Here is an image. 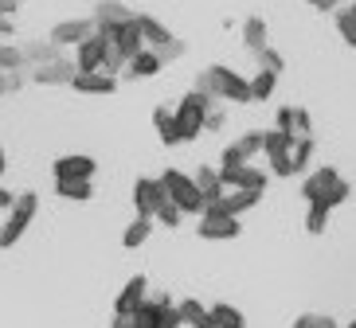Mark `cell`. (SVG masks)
Returning a JSON list of instances; mask_svg holds the SVG:
<instances>
[{
    "instance_id": "19",
    "label": "cell",
    "mask_w": 356,
    "mask_h": 328,
    "mask_svg": "<svg viewBox=\"0 0 356 328\" xmlns=\"http://www.w3.org/2000/svg\"><path fill=\"white\" fill-rule=\"evenodd\" d=\"M259 200H262V191H243V188H231L227 196L220 200V207L231 215V219H239V215H247V212H251V207H254Z\"/></svg>"
},
{
    "instance_id": "17",
    "label": "cell",
    "mask_w": 356,
    "mask_h": 328,
    "mask_svg": "<svg viewBox=\"0 0 356 328\" xmlns=\"http://www.w3.org/2000/svg\"><path fill=\"white\" fill-rule=\"evenodd\" d=\"M192 180H196V191H200V200H204V207H208V203H220L223 196H227V188H223V180H220V169H200Z\"/></svg>"
},
{
    "instance_id": "28",
    "label": "cell",
    "mask_w": 356,
    "mask_h": 328,
    "mask_svg": "<svg viewBox=\"0 0 356 328\" xmlns=\"http://www.w3.org/2000/svg\"><path fill=\"white\" fill-rule=\"evenodd\" d=\"M247 83H251V102H266V98H274L278 74L274 71H254V78H247Z\"/></svg>"
},
{
    "instance_id": "44",
    "label": "cell",
    "mask_w": 356,
    "mask_h": 328,
    "mask_svg": "<svg viewBox=\"0 0 356 328\" xmlns=\"http://www.w3.org/2000/svg\"><path fill=\"white\" fill-rule=\"evenodd\" d=\"M12 35H16V24L8 16H0V40H12Z\"/></svg>"
},
{
    "instance_id": "13",
    "label": "cell",
    "mask_w": 356,
    "mask_h": 328,
    "mask_svg": "<svg viewBox=\"0 0 356 328\" xmlns=\"http://www.w3.org/2000/svg\"><path fill=\"white\" fill-rule=\"evenodd\" d=\"M145 297H149V277L145 274H134L126 286H122V293H118L114 313H137V309L145 305Z\"/></svg>"
},
{
    "instance_id": "14",
    "label": "cell",
    "mask_w": 356,
    "mask_h": 328,
    "mask_svg": "<svg viewBox=\"0 0 356 328\" xmlns=\"http://www.w3.org/2000/svg\"><path fill=\"white\" fill-rule=\"evenodd\" d=\"M71 86L79 90V94H95V98H102V94H114V90H118V78H114V74H106V71H86V74L74 71Z\"/></svg>"
},
{
    "instance_id": "34",
    "label": "cell",
    "mask_w": 356,
    "mask_h": 328,
    "mask_svg": "<svg viewBox=\"0 0 356 328\" xmlns=\"http://www.w3.org/2000/svg\"><path fill=\"white\" fill-rule=\"evenodd\" d=\"M24 67V51L20 47H12V43H0V71L12 74V71H20Z\"/></svg>"
},
{
    "instance_id": "46",
    "label": "cell",
    "mask_w": 356,
    "mask_h": 328,
    "mask_svg": "<svg viewBox=\"0 0 356 328\" xmlns=\"http://www.w3.org/2000/svg\"><path fill=\"white\" fill-rule=\"evenodd\" d=\"M16 8H20V0H0V16H16Z\"/></svg>"
},
{
    "instance_id": "51",
    "label": "cell",
    "mask_w": 356,
    "mask_h": 328,
    "mask_svg": "<svg viewBox=\"0 0 356 328\" xmlns=\"http://www.w3.org/2000/svg\"><path fill=\"white\" fill-rule=\"evenodd\" d=\"M4 94H8V90H4V71H0V98H4Z\"/></svg>"
},
{
    "instance_id": "5",
    "label": "cell",
    "mask_w": 356,
    "mask_h": 328,
    "mask_svg": "<svg viewBox=\"0 0 356 328\" xmlns=\"http://www.w3.org/2000/svg\"><path fill=\"white\" fill-rule=\"evenodd\" d=\"M106 47H110V35L95 32L86 35L79 47H74V71L86 74V71H102V59H106Z\"/></svg>"
},
{
    "instance_id": "47",
    "label": "cell",
    "mask_w": 356,
    "mask_h": 328,
    "mask_svg": "<svg viewBox=\"0 0 356 328\" xmlns=\"http://www.w3.org/2000/svg\"><path fill=\"white\" fill-rule=\"evenodd\" d=\"M314 8L317 12H337L341 8V0H314Z\"/></svg>"
},
{
    "instance_id": "23",
    "label": "cell",
    "mask_w": 356,
    "mask_h": 328,
    "mask_svg": "<svg viewBox=\"0 0 356 328\" xmlns=\"http://www.w3.org/2000/svg\"><path fill=\"white\" fill-rule=\"evenodd\" d=\"M153 129H157V137L165 145H180V133H177V114L168 106H157L153 110Z\"/></svg>"
},
{
    "instance_id": "1",
    "label": "cell",
    "mask_w": 356,
    "mask_h": 328,
    "mask_svg": "<svg viewBox=\"0 0 356 328\" xmlns=\"http://www.w3.org/2000/svg\"><path fill=\"white\" fill-rule=\"evenodd\" d=\"M192 90H200V94L211 98V102H239V106L251 102V83H247L239 71H231V67H223V63H211L208 71H200Z\"/></svg>"
},
{
    "instance_id": "4",
    "label": "cell",
    "mask_w": 356,
    "mask_h": 328,
    "mask_svg": "<svg viewBox=\"0 0 356 328\" xmlns=\"http://www.w3.org/2000/svg\"><path fill=\"white\" fill-rule=\"evenodd\" d=\"M216 106L211 98H204L200 90H188V94L180 98V106L172 110L177 114V133H180V145H188V141H196L200 133H204V114Z\"/></svg>"
},
{
    "instance_id": "31",
    "label": "cell",
    "mask_w": 356,
    "mask_h": 328,
    "mask_svg": "<svg viewBox=\"0 0 356 328\" xmlns=\"http://www.w3.org/2000/svg\"><path fill=\"white\" fill-rule=\"evenodd\" d=\"M254 63H259V71H274V74H282V71H286V59H282L278 51H274L270 43L254 51Z\"/></svg>"
},
{
    "instance_id": "52",
    "label": "cell",
    "mask_w": 356,
    "mask_h": 328,
    "mask_svg": "<svg viewBox=\"0 0 356 328\" xmlns=\"http://www.w3.org/2000/svg\"><path fill=\"white\" fill-rule=\"evenodd\" d=\"M348 8H353V16H356V4H348Z\"/></svg>"
},
{
    "instance_id": "8",
    "label": "cell",
    "mask_w": 356,
    "mask_h": 328,
    "mask_svg": "<svg viewBox=\"0 0 356 328\" xmlns=\"http://www.w3.org/2000/svg\"><path fill=\"white\" fill-rule=\"evenodd\" d=\"M51 172H55V180H90V176L98 172V160L86 157V153H71V157L55 160Z\"/></svg>"
},
{
    "instance_id": "20",
    "label": "cell",
    "mask_w": 356,
    "mask_h": 328,
    "mask_svg": "<svg viewBox=\"0 0 356 328\" xmlns=\"http://www.w3.org/2000/svg\"><path fill=\"white\" fill-rule=\"evenodd\" d=\"M161 67H165V63H161V55L153 51V47H145V51H137L134 59L126 63V74H129V78H153Z\"/></svg>"
},
{
    "instance_id": "30",
    "label": "cell",
    "mask_w": 356,
    "mask_h": 328,
    "mask_svg": "<svg viewBox=\"0 0 356 328\" xmlns=\"http://www.w3.org/2000/svg\"><path fill=\"white\" fill-rule=\"evenodd\" d=\"M314 133L309 137H293V148H290V157H293V172H305L309 169V160H314Z\"/></svg>"
},
{
    "instance_id": "32",
    "label": "cell",
    "mask_w": 356,
    "mask_h": 328,
    "mask_svg": "<svg viewBox=\"0 0 356 328\" xmlns=\"http://www.w3.org/2000/svg\"><path fill=\"white\" fill-rule=\"evenodd\" d=\"M157 328H184L180 325V313H177V301L172 297H161V309H157Z\"/></svg>"
},
{
    "instance_id": "29",
    "label": "cell",
    "mask_w": 356,
    "mask_h": 328,
    "mask_svg": "<svg viewBox=\"0 0 356 328\" xmlns=\"http://www.w3.org/2000/svg\"><path fill=\"white\" fill-rule=\"evenodd\" d=\"M329 219H333V207H325L321 200L309 203V212H305V231H309V234H325Z\"/></svg>"
},
{
    "instance_id": "48",
    "label": "cell",
    "mask_w": 356,
    "mask_h": 328,
    "mask_svg": "<svg viewBox=\"0 0 356 328\" xmlns=\"http://www.w3.org/2000/svg\"><path fill=\"white\" fill-rule=\"evenodd\" d=\"M12 200H16V196H12L8 188H0V212H8V207H12Z\"/></svg>"
},
{
    "instance_id": "53",
    "label": "cell",
    "mask_w": 356,
    "mask_h": 328,
    "mask_svg": "<svg viewBox=\"0 0 356 328\" xmlns=\"http://www.w3.org/2000/svg\"><path fill=\"white\" fill-rule=\"evenodd\" d=\"M345 328H356V320H353V325H345Z\"/></svg>"
},
{
    "instance_id": "43",
    "label": "cell",
    "mask_w": 356,
    "mask_h": 328,
    "mask_svg": "<svg viewBox=\"0 0 356 328\" xmlns=\"http://www.w3.org/2000/svg\"><path fill=\"white\" fill-rule=\"evenodd\" d=\"M4 90H8V94H16V90H24V74H20V71L4 74Z\"/></svg>"
},
{
    "instance_id": "27",
    "label": "cell",
    "mask_w": 356,
    "mask_h": 328,
    "mask_svg": "<svg viewBox=\"0 0 356 328\" xmlns=\"http://www.w3.org/2000/svg\"><path fill=\"white\" fill-rule=\"evenodd\" d=\"M243 43H247V51H259V47H266V20L262 16H247L243 20Z\"/></svg>"
},
{
    "instance_id": "45",
    "label": "cell",
    "mask_w": 356,
    "mask_h": 328,
    "mask_svg": "<svg viewBox=\"0 0 356 328\" xmlns=\"http://www.w3.org/2000/svg\"><path fill=\"white\" fill-rule=\"evenodd\" d=\"M293 328H317V313H302V317L293 320Z\"/></svg>"
},
{
    "instance_id": "41",
    "label": "cell",
    "mask_w": 356,
    "mask_h": 328,
    "mask_svg": "<svg viewBox=\"0 0 356 328\" xmlns=\"http://www.w3.org/2000/svg\"><path fill=\"white\" fill-rule=\"evenodd\" d=\"M274 129H282V133H290V137H293V106H282V110H278V121H274Z\"/></svg>"
},
{
    "instance_id": "42",
    "label": "cell",
    "mask_w": 356,
    "mask_h": 328,
    "mask_svg": "<svg viewBox=\"0 0 356 328\" xmlns=\"http://www.w3.org/2000/svg\"><path fill=\"white\" fill-rule=\"evenodd\" d=\"M204 129H211V133H216V129H223V110L211 106L208 114H204Z\"/></svg>"
},
{
    "instance_id": "33",
    "label": "cell",
    "mask_w": 356,
    "mask_h": 328,
    "mask_svg": "<svg viewBox=\"0 0 356 328\" xmlns=\"http://www.w3.org/2000/svg\"><path fill=\"white\" fill-rule=\"evenodd\" d=\"M337 32H341V40H345L348 47H356V16H353V8H337Z\"/></svg>"
},
{
    "instance_id": "35",
    "label": "cell",
    "mask_w": 356,
    "mask_h": 328,
    "mask_svg": "<svg viewBox=\"0 0 356 328\" xmlns=\"http://www.w3.org/2000/svg\"><path fill=\"white\" fill-rule=\"evenodd\" d=\"M348 196H353V184H348L345 176H341V180H337L333 188H329V191L321 196V203H325V207H341V203H345Z\"/></svg>"
},
{
    "instance_id": "49",
    "label": "cell",
    "mask_w": 356,
    "mask_h": 328,
    "mask_svg": "<svg viewBox=\"0 0 356 328\" xmlns=\"http://www.w3.org/2000/svg\"><path fill=\"white\" fill-rule=\"evenodd\" d=\"M317 328H341V325H337L333 317H321V313H317Z\"/></svg>"
},
{
    "instance_id": "3",
    "label": "cell",
    "mask_w": 356,
    "mask_h": 328,
    "mask_svg": "<svg viewBox=\"0 0 356 328\" xmlns=\"http://www.w3.org/2000/svg\"><path fill=\"white\" fill-rule=\"evenodd\" d=\"M157 180H161V188H165V196H168L172 203H177V207H180L184 215H196V219L204 215V200H200L196 180H192L188 172H180V169H165V172L157 176Z\"/></svg>"
},
{
    "instance_id": "54",
    "label": "cell",
    "mask_w": 356,
    "mask_h": 328,
    "mask_svg": "<svg viewBox=\"0 0 356 328\" xmlns=\"http://www.w3.org/2000/svg\"><path fill=\"white\" fill-rule=\"evenodd\" d=\"M309 4H314V0H309Z\"/></svg>"
},
{
    "instance_id": "21",
    "label": "cell",
    "mask_w": 356,
    "mask_h": 328,
    "mask_svg": "<svg viewBox=\"0 0 356 328\" xmlns=\"http://www.w3.org/2000/svg\"><path fill=\"white\" fill-rule=\"evenodd\" d=\"M20 51H24V67H43V63H55V59L63 55V51H59V47H55L51 40H47V43H43V40H32V43H24Z\"/></svg>"
},
{
    "instance_id": "36",
    "label": "cell",
    "mask_w": 356,
    "mask_h": 328,
    "mask_svg": "<svg viewBox=\"0 0 356 328\" xmlns=\"http://www.w3.org/2000/svg\"><path fill=\"white\" fill-rule=\"evenodd\" d=\"M180 219H184V212H180L172 200H165L157 207V215H153V223H161V227H180Z\"/></svg>"
},
{
    "instance_id": "50",
    "label": "cell",
    "mask_w": 356,
    "mask_h": 328,
    "mask_svg": "<svg viewBox=\"0 0 356 328\" xmlns=\"http://www.w3.org/2000/svg\"><path fill=\"white\" fill-rule=\"evenodd\" d=\"M4 169H8V157H4V145H0V176H4Z\"/></svg>"
},
{
    "instance_id": "9",
    "label": "cell",
    "mask_w": 356,
    "mask_h": 328,
    "mask_svg": "<svg viewBox=\"0 0 356 328\" xmlns=\"http://www.w3.org/2000/svg\"><path fill=\"white\" fill-rule=\"evenodd\" d=\"M220 180H223V188H243V191H266V184H270V176L262 169H254V164H239V169H227V172H220Z\"/></svg>"
},
{
    "instance_id": "40",
    "label": "cell",
    "mask_w": 356,
    "mask_h": 328,
    "mask_svg": "<svg viewBox=\"0 0 356 328\" xmlns=\"http://www.w3.org/2000/svg\"><path fill=\"white\" fill-rule=\"evenodd\" d=\"M157 55H161V63H172V59H180V55H184V43H180V40H168L165 47H157Z\"/></svg>"
},
{
    "instance_id": "25",
    "label": "cell",
    "mask_w": 356,
    "mask_h": 328,
    "mask_svg": "<svg viewBox=\"0 0 356 328\" xmlns=\"http://www.w3.org/2000/svg\"><path fill=\"white\" fill-rule=\"evenodd\" d=\"M149 234H153V219H149V215H137L126 227V234H122V246H126V250H137V246L149 243Z\"/></svg>"
},
{
    "instance_id": "2",
    "label": "cell",
    "mask_w": 356,
    "mask_h": 328,
    "mask_svg": "<svg viewBox=\"0 0 356 328\" xmlns=\"http://www.w3.org/2000/svg\"><path fill=\"white\" fill-rule=\"evenodd\" d=\"M35 212H40V196L35 191H20L12 200L8 215H4V227H0V250H8L24 239V231L35 223Z\"/></svg>"
},
{
    "instance_id": "16",
    "label": "cell",
    "mask_w": 356,
    "mask_h": 328,
    "mask_svg": "<svg viewBox=\"0 0 356 328\" xmlns=\"http://www.w3.org/2000/svg\"><path fill=\"white\" fill-rule=\"evenodd\" d=\"M134 20H137V32H141V40H145V47H165L172 35H168V28L157 20V16H149V12H134Z\"/></svg>"
},
{
    "instance_id": "18",
    "label": "cell",
    "mask_w": 356,
    "mask_h": 328,
    "mask_svg": "<svg viewBox=\"0 0 356 328\" xmlns=\"http://www.w3.org/2000/svg\"><path fill=\"white\" fill-rule=\"evenodd\" d=\"M337 180H341V172L325 164V169H317V172H309V176H305V184H302V196H305L309 203H317V200L325 196V191L333 188Z\"/></svg>"
},
{
    "instance_id": "15",
    "label": "cell",
    "mask_w": 356,
    "mask_h": 328,
    "mask_svg": "<svg viewBox=\"0 0 356 328\" xmlns=\"http://www.w3.org/2000/svg\"><path fill=\"white\" fill-rule=\"evenodd\" d=\"M110 40H114L118 55H122L126 63L134 59L137 51H145V40H141V32H137V20H126L122 28H114V35H110Z\"/></svg>"
},
{
    "instance_id": "11",
    "label": "cell",
    "mask_w": 356,
    "mask_h": 328,
    "mask_svg": "<svg viewBox=\"0 0 356 328\" xmlns=\"http://www.w3.org/2000/svg\"><path fill=\"white\" fill-rule=\"evenodd\" d=\"M28 78H32V83H40V86H71V78H74V59L59 55L55 63L32 67V74H28Z\"/></svg>"
},
{
    "instance_id": "24",
    "label": "cell",
    "mask_w": 356,
    "mask_h": 328,
    "mask_svg": "<svg viewBox=\"0 0 356 328\" xmlns=\"http://www.w3.org/2000/svg\"><path fill=\"white\" fill-rule=\"evenodd\" d=\"M55 196L67 203H86L95 196V184L90 180H55Z\"/></svg>"
},
{
    "instance_id": "10",
    "label": "cell",
    "mask_w": 356,
    "mask_h": 328,
    "mask_svg": "<svg viewBox=\"0 0 356 328\" xmlns=\"http://www.w3.org/2000/svg\"><path fill=\"white\" fill-rule=\"evenodd\" d=\"M196 234L200 239H208V243H223V239H235L239 234V219H231V215H211L204 212L196 223Z\"/></svg>"
},
{
    "instance_id": "38",
    "label": "cell",
    "mask_w": 356,
    "mask_h": 328,
    "mask_svg": "<svg viewBox=\"0 0 356 328\" xmlns=\"http://www.w3.org/2000/svg\"><path fill=\"white\" fill-rule=\"evenodd\" d=\"M314 133V117H309V110L293 106V137H309Z\"/></svg>"
},
{
    "instance_id": "37",
    "label": "cell",
    "mask_w": 356,
    "mask_h": 328,
    "mask_svg": "<svg viewBox=\"0 0 356 328\" xmlns=\"http://www.w3.org/2000/svg\"><path fill=\"white\" fill-rule=\"evenodd\" d=\"M235 145H239V153L247 157V164H251L254 153H262V133H259V129H251V133H243V137L235 141Z\"/></svg>"
},
{
    "instance_id": "7",
    "label": "cell",
    "mask_w": 356,
    "mask_h": 328,
    "mask_svg": "<svg viewBox=\"0 0 356 328\" xmlns=\"http://www.w3.org/2000/svg\"><path fill=\"white\" fill-rule=\"evenodd\" d=\"M168 196H165V188H161V180H153V176H137V184H134V207H137V215H157V207L165 203Z\"/></svg>"
},
{
    "instance_id": "6",
    "label": "cell",
    "mask_w": 356,
    "mask_h": 328,
    "mask_svg": "<svg viewBox=\"0 0 356 328\" xmlns=\"http://www.w3.org/2000/svg\"><path fill=\"white\" fill-rule=\"evenodd\" d=\"M86 35H95V20L90 16H74V20H59L51 28V43L63 51V47H79Z\"/></svg>"
},
{
    "instance_id": "12",
    "label": "cell",
    "mask_w": 356,
    "mask_h": 328,
    "mask_svg": "<svg viewBox=\"0 0 356 328\" xmlns=\"http://www.w3.org/2000/svg\"><path fill=\"white\" fill-rule=\"evenodd\" d=\"M95 32H106L114 35V28H122L126 20H134V12L126 8V4H118V0H102V4H95Z\"/></svg>"
},
{
    "instance_id": "22",
    "label": "cell",
    "mask_w": 356,
    "mask_h": 328,
    "mask_svg": "<svg viewBox=\"0 0 356 328\" xmlns=\"http://www.w3.org/2000/svg\"><path fill=\"white\" fill-rule=\"evenodd\" d=\"M177 313H180V325H184V328H211L208 309L200 305L196 297H184V301H177Z\"/></svg>"
},
{
    "instance_id": "39",
    "label": "cell",
    "mask_w": 356,
    "mask_h": 328,
    "mask_svg": "<svg viewBox=\"0 0 356 328\" xmlns=\"http://www.w3.org/2000/svg\"><path fill=\"white\" fill-rule=\"evenodd\" d=\"M239 164H247V157H243V153H239V145L231 141V145L220 153V172H227V169H239Z\"/></svg>"
},
{
    "instance_id": "26",
    "label": "cell",
    "mask_w": 356,
    "mask_h": 328,
    "mask_svg": "<svg viewBox=\"0 0 356 328\" xmlns=\"http://www.w3.org/2000/svg\"><path fill=\"white\" fill-rule=\"evenodd\" d=\"M208 320H211V328H243V325H247V320H243V313L235 305H227V301L211 305L208 309Z\"/></svg>"
}]
</instances>
